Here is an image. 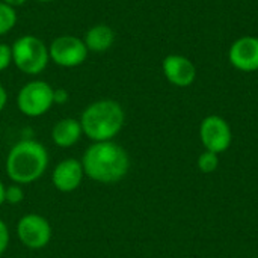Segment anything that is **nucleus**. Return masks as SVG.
Instances as JSON below:
<instances>
[{"mask_svg":"<svg viewBox=\"0 0 258 258\" xmlns=\"http://www.w3.org/2000/svg\"><path fill=\"white\" fill-rule=\"evenodd\" d=\"M82 165L85 175L92 181L112 184L121 181L130 169L127 151L113 141L94 142L83 154Z\"/></svg>","mask_w":258,"mask_h":258,"instance_id":"obj_1","label":"nucleus"},{"mask_svg":"<svg viewBox=\"0 0 258 258\" xmlns=\"http://www.w3.org/2000/svg\"><path fill=\"white\" fill-rule=\"evenodd\" d=\"M48 166L47 148L33 139L17 142L8 153L5 169L6 175L20 186L30 184L39 180Z\"/></svg>","mask_w":258,"mask_h":258,"instance_id":"obj_2","label":"nucleus"},{"mask_svg":"<svg viewBox=\"0 0 258 258\" xmlns=\"http://www.w3.org/2000/svg\"><path fill=\"white\" fill-rule=\"evenodd\" d=\"M83 135L92 142L112 141L124 127L125 113L115 100H97L91 103L80 115Z\"/></svg>","mask_w":258,"mask_h":258,"instance_id":"obj_3","label":"nucleus"},{"mask_svg":"<svg viewBox=\"0 0 258 258\" xmlns=\"http://www.w3.org/2000/svg\"><path fill=\"white\" fill-rule=\"evenodd\" d=\"M12 48V63L27 76L41 74L50 60L48 47L42 39L33 35H23L14 41Z\"/></svg>","mask_w":258,"mask_h":258,"instance_id":"obj_4","label":"nucleus"},{"mask_svg":"<svg viewBox=\"0 0 258 258\" xmlns=\"http://www.w3.org/2000/svg\"><path fill=\"white\" fill-rule=\"evenodd\" d=\"M53 88L44 80L27 82L17 94L18 110L29 116L38 118L45 115L53 107Z\"/></svg>","mask_w":258,"mask_h":258,"instance_id":"obj_5","label":"nucleus"},{"mask_svg":"<svg viewBox=\"0 0 258 258\" xmlns=\"http://www.w3.org/2000/svg\"><path fill=\"white\" fill-rule=\"evenodd\" d=\"M88 48L83 38L74 35H60L48 45L50 60L62 68H74L82 65L88 57Z\"/></svg>","mask_w":258,"mask_h":258,"instance_id":"obj_6","label":"nucleus"},{"mask_svg":"<svg viewBox=\"0 0 258 258\" xmlns=\"http://www.w3.org/2000/svg\"><path fill=\"white\" fill-rule=\"evenodd\" d=\"M17 237L27 249H44L51 240V225L41 215H24L17 224Z\"/></svg>","mask_w":258,"mask_h":258,"instance_id":"obj_7","label":"nucleus"},{"mask_svg":"<svg viewBox=\"0 0 258 258\" xmlns=\"http://www.w3.org/2000/svg\"><path fill=\"white\" fill-rule=\"evenodd\" d=\"M200 138L206 151H212L215 154L227 151L233 139L228 122L218 115H210L203 119L200 125Z\"/></svg>","mask_w":258,"mask_h":258,"instance_id":"obj_8","label":"nucleus"},{"mask_svg":"<svg viewBox=\"0 0 258 258\" xmlns=\"http://www.w3.org/2000/svg\"><path fill=\"white\" fill-rule=\"evenodd\" d=\"M162 70L166 80L178 88L190 86L197 79L194 62L183 54H168L162 62Z\"/></svg>","mask_w":258,"mask_h":258,"instance_id":"obj_9","label":"nucleus"},{"mask_svg":"<svg viewBox=\"0 0 258 258\" xmlns=\"http://www.w3.org/2000/svg\"><path fill=\"white\" fill-rule=\"evenodd\" d=\"M231 65L240 71L252 73L258 70V38L242 36L236 39L228 51Z\"/></svg>","mask_w":258,"mask_h":258,"instance_id":"obj_10","label":"nucleus"},{"mask_svg":"<svg viewBox=\"0 0 258 258\" xmlns=\"http://www.w3.org/2000/svg\"><path fill=\"white\" fill-rule=\"evenodd\" d=\"M83 177L85 171L82 162L70 157L56 165V168L51 172V183L59 192L68 194L80 187Z\"/></svg>","mask_w":258,"mask_h":258,"instance_id":"obj_11","label":"nucleus"},{"mask_svg":"<svg viewBox=\"0 0 258 258\" xmlns=\"http://www.w3.org/2000/svg\"><path fill=\"white\" fill-rule=\"evenodd\" d=\"M83 135L82 124L79 119L73 118H63L57 121L51 128V139L56 147L60 148H70L76 145Z\"/></svg>","mask_w":258,"mask_h":258,"instance_id":"obj_12","label":"nucleus"},{"mask_svg":"<svg viewBox=\"0 0 258 258\" xmlns=\"http://www.w3.org/2000/svg\"><path fill=\"white\" fill-rule=\"evenodd\" d=\"M83 42L88 51L92 53H104L107 51L115 42V32L107 24H95L88 29L83 36Z\"/></svg>","mask_w":258,"mask_h":258,"instance_id":"obj_13","label":"nucleus"},{"mask_svg":"<svg viewBox=\"0 0 258 258\" xmlns=\"http://www.w3.org/2000/svg\"><path fill=\"white\" fill-rule=\"evenodd\" d=\"M17 24V12L14 8L0 2V36L9 33Z\"/></svg>","mask_w":258,"mask_h":258,"instance_id":"obj_14","label":"nucleus"},{"mask_svg":"<svg viewBox=\"0 0 258 258\" xmlns=\"http://www.w3.org/2000/svg\"><path fill=\"white\" fill-rule=\"evenodd\" d=\"M219 165V159L218 154L212 153V151H204L200 159H198V168L204 172V174H210L213 171H216Z\"/></svg>","mask_w":258,"mask_h":258,"instance_id":"obj_15","label":"nucleus"},{"mask_svg":"<svg viewBox=\"0 0 258 258\" xmlns=\"http://www.w3.org/2000/svg\"><path fill=\"white\" fill-rule=\"evenodd\" d=\"M24 200V190L20 184H12L5 189V203L11 206H17Z\"/></svg>","mask_w":258,"mask_h":258,"instance_id":"obj_16","label":"nucleus"},{"mask_svg":"<svg viewBox=\"0 0 258 258\" xmlns=\"http://www.w3.org/2000/svg\"><path fill=\"white\" fill-rule=\"evenodd\" d=\"M12 63V48L11 45L0 42V73L5 71L6 68H9V65Z\"/></svg>","mask_w":258,"mask_h":258,"instance_id":"obj_17","label":"nucleus"},{"mask_svg":"<svg viewBox=\"0 0 258 258\" xmlns=\"http://www.w3.org/2000/svg\"><path fill=\"white\" fill-rule=\"evenodd\" d=\"M9 240H11V234H9V228L5 224V221L0 219V255L5 254V251L9 246Z\"/></svg>","mask_w":258,"mask_h":258,"instance_id":"obj_18","label":"nucleus"},{"mask_svg":"<svg viewBox=\"0 0 258 258\" xmlns=\"http://www.w3.org/2000/svg\"><path fill=\"white\" fill-rule=\"evenodd\" d=\"M70 98V94L67 89L60 88V89H54L53 91V103L54 104H65Z\"/></svg>","mask_w":258,"mask_h":258,"instance_id":"obj_19","label":"nucleus"},{"mask_svg":"<svg viewBox=\"0 0 258 258\" xmlns=\"http://www.w3.org/2000/svg\"><path fill=\"white\" fill-rule=\"evenodd\" d=\"M6 103H8V92H6L5 86H3V85H0V112L5 109Z\"/></svg>","mask_w":258,"mask_h":258,"instance_id":"obj_20","label":"nucleus"},{"mask_svg":"<svg viewBox=\"0 0 258 258\" xmlns=\"http://www.w3.org/2000/svg\"><path fill=\"white\" fill-rule=\"evenodd\" d=\"M0 2H3V3H6L8 6H11V8H18V6H21V5H24L27 0H0Z\"/></svg>","mask_w":258,"mask_h":258,"instance_id":"obj_21","label":"nucleus"},{"mask_svg":"<svg viewBox=\"0 0 258 258\" xmlns=\"http://www.w3.org/2000/svg\"><path fill=\"white\" fill-rule=\"evenodd\" d=\"M5 189H6V186L2 183V180H0V206L2 204H5Z\"/></svg>","mask_w":258,"mask_h":258,"instance_id":"obj_22","label":"nucleus"},{"mask_svg":"<svg viewBox=\"0 0 258 258\" xmlns=\"http://www.w3.org/2000/svg\"><path fill=\"white\" fill-rule=\"evenodd\" d=\"M36 2H41V3H51V2H54V0H36Z\"/></svg>","mask_w":258,"mask_h":258,"instance_id":"obj_23","label":"nucleus"}]
</instances>
